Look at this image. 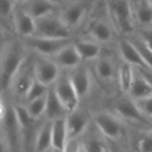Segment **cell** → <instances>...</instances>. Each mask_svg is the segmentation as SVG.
Wrapping results in <instances>:
<instances>
[{
    "label": "cell",
    "instance_id": "obj_14",
    "mask_svg": "<svg viewBox=\"0 0 152 152\" xmlns=\"http://www.w3.org/2000/svg\"><path fill=\"white\" fill-rule=\"evenodd\" d=\"M87 62H82L77 67L68 70L70 80L80 98L81 102L86 99L93 86V77Z\"/></svg>",
    "mask_w": 152,
    "mask_h": 152
},
{
    "label": "cell",
    "instance_id": "obj_8",
    "mask_svg": "<svg viewBox=\"0 0 152 152\" xmlns=\"http://www.w3.org/2000/svg\"><path fill=\"white\" fill-rule=\"evenodd\" d=\"M35 78L34 53L29 52L14 74L6 94L14 103H24L26 94Z\"/></svg>",
    "mask_w": 152,
    "mask_h": 152
},
{
    "label": "cell",
    "instance_id": "obj_23",
    "mask_svg": "<svg viewBox=\"0 0 152 152\" xmlns=\"http://www.w3.org/2000/svg\"><path fill=\"white\" fill-rule=\"evenodd\" d=\"M134 77L135 68L132 64L120 59L118 66L117 85L121 94H127L129 93Z\"/></svg>",
    "mask_w": 152,
    "mask_h": 152
},
{
    "label": "cell",
    "instance_id": "obj_34",
    "mask_svg": "<svg viewBox=\"0 0 152 152\" xmlns=\"http://www.w3.org/2000/svg\"><path fill=\"white\" fill-rule=\"evenodd\" d=\"M136 32L141 37V38L143 40V42L146 44V45L152 51V28L147 29V30L136 31Z\"/></svg>",
    "mask_w": 152,
    "mask_h": 152
},
{
    "label": "cell",
    "instance_id": "obj_20",
    "mask_svg": "<svg viewBox=\"0 0 152 152\" xmlns=\"http://www.w3.org/2000/svg\"><path fill=\"white\" fill-rule=\"evenodd\" d=\"M137 31L152 28V4L148 0H131Z\"/></svg>",
    "mask_w": 152,
    "mask_h": 152
},
{
    "label": "cell",
    "instance_id": "obj_16",
    "mask_svg": "<svg viewBox=\"0 0 152 152\" xmlns=\"http://www.w3.org/2000/svg\"><path fill=\"white\" fill-rule=\"evenodd\" d=\"M118 62L119 61H117L115 56L105 53L103 50L102 55L92 63H94V69L97 78L102 83H110L113 80L117 82Z\"/></svg>",
    "mask_w": 152,
    "mask_h": 152
},
{
    "label": "cell",
    "instance_id": "obj_28",
    "mask_svg": "<svg viewBox=\"0 0 152 152\" xmlns=\"http://www.w3.org/2000/svg\"><path fill=\"white\" fill-rule=\"evenodd\" d=\"M18 3L16 0H0V14L3 25H6V30L8 33H13L12 27V17Z\"/></svg>",
    "mask_w": 152,
    "mask_h": 152
},
{
    "label": "cell",
    "instance_id": "obj_33",
    "mask_svg": "<svg viewBox=\"0 0 152 152\" xmlns=\"http://www.w3.org/2000/svg\"><path fill=\"white\" fill-rule=\"evenodd\" d=\"M137 106L142 112L150 119L152 120V95L135 101Z\"/></svg>",
    "mask_w": 152,
    "mask_h": 152
},
{
    "label": "cell",
    "instance_id": "obj_36",
    "mask_svg": "<svg viewBox=\"0 0 152 152\" xmlns=\"http://www.w3.org/2000/svg\"><path fill=\"white\" fill-rule=\"evenodd\" d=\"M51 1H53V3H55V4H57V5L60 7V6H61V4L64 3L66 0H51Z\"/></svg>",
    "mask_w": 152,
    "mask_h": 152
},
{
    "label": "cell",
    "instance_id": "obj_38",
    "mask_svg": "<svg viewBox=\"0 0 152 152\" xmlns=\"http://www.w3.org/2000/svg\"><path fill=\"white\" fill-rule=\"evenodd\" d=\"M148 1H149V2H150V3L152 4V0H148Z\"/></svg>",
    "mask_w": 152,
    "mask_h": 152
},
{
    "label": "cell",
    "instance_id": "obj_18",
    "mask_svg": "<svg viewBox=\"0 0 152 152\" xmlns=\"http://www.w3.org/2000/svg\"><path fill=\"white\" fill-rule=\"evenodd\" d=\"M94 124V123H93ZM90 126L85 134L79 138L81 144V151L103 152L111 151L110 142L102 134L94 124V131L90 130Z\"/></svg>",
    "mask_w": 152,
    "mask_h": 152
},
{
    "label": "cell",
    "instance_id": "obj_9",
    "mask_svg": "<svg viewBox=\"0 0 152 152\" xmlns=\"http://www.w3.org/2000/svg\"><path fill=\"white\" fill-rule=\"evenodd\" d=\"M36 24L34 36L51 38H72L75 37L74 32L62 20L59 11L37 19Z\"/></svg>",
    "mask_w": 152,
    "mask_h": 152
},
{
    "label": "cell",
    "instance_id": "obj_17",
    "mask_svg": "<svg viewBox=\"0 0 152 152\" xmlns=\"http://www.w3.org/2000/svg\"><path fill=\"white\" fill-rule=\"evenodd\" d=\"M116 47L121 60L132 64L134 68H148L142 53L127 37H119Z\"/></svg>",
    "mask_w": 152,
    "mask_h": 152
},
{
    "label": "cell",
    "instance_id": "obj_2",
    "mask_svg": "<svg viewBox=\"0 0 152 152\" xmlns=\"http://www.w3.org/2000/svg\"><path fill=\"white\" fill-rule=\"evenodd\" d=\"M91 38L101 45L117 43L118 36L108 15L105 0H99L82 29L76 35Z\"/></svg>",
    "mask_w": 152,
    "mask_h": 152
},
{
    "label": "cell",
    "instance_id": "obj_30",
    "mask_svg": "<svg viewBox=\"0 0 152 152\" xmlns=\"http://www.w3.org/2000/svg\"><path fill=\"white\" fill-rule=\"evenodd\" d=\"M133 43L134 45L138 48V50L140 51V53H142L147 66L149 69H151L152 70V51L146 45V44L143 42V40L141 38V37L138 35L137 32H135L134 34L127 37Z\"/></svg>",
    "mask_w": 152,
    "mask_h": 152
},
{
    "label": "cell",
    "instance_id": "obj_35",
    "mask_svg": "<svg viewBox=\"0 0 152 152\" xmlns=\"http://www.w3.org/2000/svg\"><path fill=\"white\" fill-rule=\"evenodd\" d=\"M136 70L142 75L144 77V78L149 82V84L151 85V86L152 87V70L149 68H144V67H142V68H135Z\"/></svg>",
    "mask_w": 152,
    "mask_h": 152
},
{
    "label": "cell",
    "instance_id": "obj_37",
    "mask_svg": "<svg viewBox=\"0 0 152 152\" xmlns=\"http://www.w3.org/2000/svg\"><path fill=\"white\" fill-rule=\"evenodd\" d=\"M17 1V3L18 4H23V3H25L27 0H16Z\"/></svg>",
    "mask_w": 152,
    "mask_h": 152
},
{
    "label": "cell",
    "instance_id": "obj_10",
    "mask_svg": "<svg viewBox=\"0 0 152 152\" xmlns=\"http://www.w3.org/2000/svg\"><path fill=\"white\" fill-rule=\"evenodd\" d=\"M73 38H51L39 36H31L21 39L26 48L38 55L53 57L64 46L70 44Z\"/></svg>",
    "mask_w": 152,
    "mask_h": 152
},
{
    "label": "cell",
    "instance_id": "obj_31",
    "mask_svg": "<svg viewBox=\"0 0 152 152\" xmlns=\"http://www.w3.org/2000/svg\"><path fill=\"white\" fill-rule=\"evenodd\" d=\"M49 88H50V86H45V84L41 83L37 78H35L34 82L30 86V87H29V89L26 94V97L24 100V104L30 102V101H33L37 98H39V97L45 95L47 94Z\"/></svg>",
    "mask_w": 152,
    "mask_h": 152
},
{
    "label": "cell",
    "instance_id": "obj_22",
    "mask_svg": "<svg viewBox=\"0 0 152 152\" xmlns=\"http://www.w3.org/2000/svg\"><path fill=\"white\" fill-rule=\"evenodd\" d=\"M68 114V110L59 99L53 86H51L46 95V108L44 118L45 119L53 121L58 118H66Z\"/></svg>",
    "mask_w": 152,
    "mask_h": 152
},
{
    "label": "cell",
    "instance_id": "obj_12",
    "mask_svg": "<svg viewBox=\"0 0 152 152\" xmlns=\"http://www.w3.org/2000/svg\"><path fill=\"white\" fill-rule=\"evenodd\" d=\"M92 123V116L87 110L81 104L75 110L69 112L66 117V125L68 131V142L79 139L87 130Z\"/></svg>",
    "mask_w": 152,
    "mask_h": 152
},
{
    "label": "cell",
    "instance_id": "obj_24",
    "mask_svg": "<svg viewBox=\"0 0 152 152\" xmlns=\"http://www.w3.org/2000/svg\"><path fill=\"white\" fill-rule=\"evenodd\" d=\"M68 131L66 118L52 121V145L53 151H65L68 143Z\"/></svg>",
    "mask_w": 152,
    "mask_h": 152
},
{
    "label": "cell",
    "instance_id": "obj_32",
    "mask_svg": "<svg viewBox=\"0 0 152 152\" xmlns=\"http://www.w3.org/2000/svg\"><path fill=\"white\" fill-rule=\"evenodd\" d=\"M134 145L138 151L152 152V131H140Z\"/></svg>",
    "mask_w": 152,
    "mask_h": 152
},
{
    "label": "cell",
    "instance_id": "obj_19",
    "mask_svg": "<svg viewBox=\"0 0 152 152\" xmlns=\"http://www.w3.org/2000/svg\"><path fill=\"white\" fill-rule=\"evenodd\" d=\"M73 44L77 49L84 62L92 63L102 53L104 46L100 43L82 36H75Z\"/></svg>",
    "mask_w": 152,
    "mask_h": 152
},
{
    "label": "cell",
    "instance_id": "obj_11",
    "mask_svg": "<svg viewBox=\"0 0 152 152\" xmlns=\"http://www.w3.org/2000/svg\"><path fill=\"white\" fill-rule=\"evenodd\" d=\"M53 86L59 99L63 103L69 113L80 106V98L70 80L68 70L61 69L59 77L53 85Z\"/></svg>",
    "mask_w": 152,
    "mask_h": 152
},
{
    "label": "cell",
    "instance_id": "obj_21",
    "mask_svg": "<svg viewBox=\"0 0 152 152\" xmlns=\"http://www.w3.org/2000/svg\"><path fill=\"white\" fill-rule=\"evenodd\" d=\"M51 58L56 62L61 69L63 70H69L83 62V60L73 44V41L64 46Z\"/></svg>",
    "mask_w": 152,
    "mask_h": 152
},
{
    "label": "cell",
    "instance_id": "obj_26",
    "mask_svg": "<svg viewBox=\"0 0 152 152\" xmlns=\"http://www.w3.org/2000/svg\"><path fill=\"white\" fill-rule=\"evenodd\" d=\"M53 151L52 145V121L44 119L36 136L34 151L45 152Z\"/></svg>",
    "mask_w": 152,
    "mask_h": 152
},
{
    "label": "cell",
    "instance_id": "obj_29",
    "mask_svg": "<svg viewBox=\"0 0 152 152\" xmlns=\"http://www.w3.org/2000/svg\"><path fill=\"white\" fill-rule=\"evenodd\" d=\"M46 95L47 94L42 97L37 98L33 101H30L25 103L29 114L35 119L45 118L44 116H45V108H46Z\"/></svg>",
    "mask_w": 152,
    "mask_h": 152
},
{
    "label": "cell",
    "instance_id": "obj_7",
    "mask_svg": "<svg viewBox=\"0 0 152 152\" xmlns=\"http://www.w3.org/2000/svg\"><path fill=\"white\" fill-rule=\"evenodd\" d=\"M110 20L119 37H129L137 31L131 0H105Z\"/></svg>",
    "mask_w": 152,
    "mask_h": 152
},
{
    "label": "cell",
    "instance_id": "obj_5",
    "mask_svg": "<svg viewBox=\"0 0 152 152\" xmlns=\"http://www.w3.org/2000/svg\"><path fill=\"white\" fill-rule=\"evenodd\" d=\"M129 127L138 131H152V120L139 109L134 100L121 94L112 103V110Z\"/></svg>",
    "mask_w": 152,
    "mask_h": 152
},
{
    "label": "cell",
    "instance_id": "obj_27",
    "mask_svg": "<svg viewBox=\"0 0 152 152\" xmlns=\"http://www.w3.org/2000/svg\"><path fill=\"white\" fill-rule=\"evenodd\" d=\"M133 100L137 101L152 95V87L149 82L135 69V77L129 93L127 94Z\"/></svg>",
    "mask_w": 152,
    "mask_h": 152
},
{
    "label": "cell",
    "instance_id": "obj_6",
    "mask_svg": "<svg viewBox=\"0 0 152 152\" xmlns=\"http://www.w3.org/2000/svg\"><path fill=\"white\" fill-rule=\"evenodd\" d=\"M99 0H66L59 7V14L75 36L82 29Z\"/></svg>",
    "mask_w": 152,
    "mask_h": 152
},
{
    "label": "cell",
    "instance_id": "obj_15",
    "mask_svg": "<svg viewBox=\"0 0 152 152\" xmlns=\"http://www.w3.org/2000/svg\"><path fill=\"white\" fill-rule=\"evenodd\" d=\"M12 27L15 37L20 39L35 35L36 32V19L32 17L22 6L18 4L12 17Z\"/></svg>",
    "mask_w": 152,
    "mask_h": 152
},
{
    "label": "cell",
    "instance_id": "obj_25",
    "mask_svg": "<svg viewBox=\"0 0 152 152\" xmlns=\"http://www.w3.org/2000/svg\"><path fill=\"white\" fill-rule=\"evenodd\" d=\"M21 6L36 20L59 10V6L51 0H27Z\"/></svg>",
    "mask_w": 152,
    "mask_h": 152
},
{
    "label": "cell",
    "instance_id": "obj_13",
    "mask_svg": "<svg viewBox=\"0 0 152 152\" xmlns=\"http://www.w3.org/2000/svg\"><path fill=\"white\" fill-rule=\"evenodd\" d=\"M34 67L36 78L45 86H53L59 77L61 69L50 57L34 53Z\"/></svg>",
    "mask_w": 152,
    "mask_h": 152
},
{
    "label": "cell",
    "instance_id": "obj_1",
    "mask_svg": "<svg viewBox=\"0 0 152 152\" xmlns=\"http://www.w3.org/2000/svg\"><path fill=\"white\" fill-rule=\"evenodd\" d=\"M1 144L3 151H22L21 127L14 103L6 93H1Z\"/></svg>",
    "mask_w": 152,
    "mask_h": 152
},
{
    "label": "cell",
    "instance_id": "obj_3",
    "mask_svg": "<svg viewBox=\"0 0 152 152\" xmlns=\"http://www.w3.org/2000/svg\"><path fill=\"white\" fill-rule=\"evenodd\" d=\"M28 53L29 51L26 48L22 40L15 36L3 44L0 65L1 91L3 93L8 91L14 74Z\"/></svg>",
    "mask_w": 152,
    "mask_h": 152
},
{
    "label": "cell",
    "instance_id": "obj_4",
    "mask_svg": "<svg viewBox=\"0 0 152 152\" xmlns=\"http://www.w3.org/2000/svg\"><path fill=\"white\" fill-rule=\"evenodd\" d=\"M93 123L111 144L123 145L129 136V126L112 111L102 110L92 116Z\"/></svg>",
    "mask_w": 152,
    "mask_h": 152
}]
</instances>
